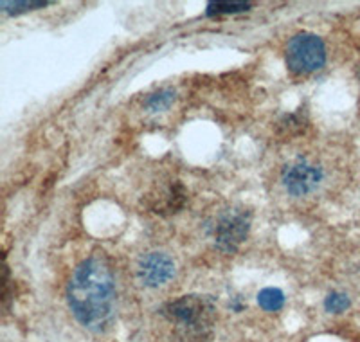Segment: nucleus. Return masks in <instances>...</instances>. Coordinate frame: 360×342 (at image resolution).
<instances>
[{
  "label": "nucleus",
  "instance_id": "nucleus-2",
  "mask_svg": "<svg viewBox=\"0 0 360 342\" xmlns=\"http://www.w3.org/2000/svg\"><path fill=\"white\" fill-rule=\"evenodd\" d=\"M162 315L175 326L182 342H204L213 331L217 306L209 296H182L162 308Z\"/></svg>",
  "mask_w": 360,
  "mask_h": 342
},
{
  "label": "nucleus",
  "instance_id": "nucleus-3",
  "mask_svg": "<svg viewBox=\"0 0 360 342\" xmlns=\"http://www.w3.org/2000/svg\"><path fill=\"white\" fill-rule=\"evenodd\" d=\"M326 61V49L317 34L301 33L287 47V65L295 74H310L319 70Z\"/></svg>",
  "mask_w": 360,
  "mask_h": 342
},
{
  "label": "nucleus",
  "instance_id": "nucleus-5",
  "mask_svg": "<svg viewBox=\"0 0 360 342\" xmlns=\"http://www.w3.org/2000/svg\"><path fill=\"white\" fill-rule=\"evenodd\" d=\"M283 186L292 196H307L323 182V170L308 160H295L283 170Z\"/></svg>",
  "mask_w": 360,
  "mask_h": 342
},
{
  "label": "nucleus",
  "instance_id": "nucleus-11",
  "mask_svg": "<svg viewBox=\"0 0 360 342\" xmlns=\"http://www.w3.org/2000/svg\"><path fill=\"white\" fill-rule=\"evenodd\" d=\"M250 4L245 2H211L207 4V15L213 17V15H233V13H242L249 11Z\"/></svg>",
  "mask_w": 360,
  "mask_h": 342
},
{
  "label": "nucleus",
  "instance_id": "nucleus-4",
  "mask_svg": "<svg viewBox=\"0 0 360 342\" xmlns=\"http://www.w3.org/2000/svg\"><path fill=\"white\" fill-rule=\"evenodd\" d=\"M250 213L242 208H233L221 213L214 225V245L221 253H236L240 245L247 240L250 231Z\"/></svg>",
  "mask_w": 360,
  "mask_h": 342
},
{
  "label": "nucleus",
  "instance_id": "nucleus-9",
  "mask_svg": "<svg viewBox=\"0 0 360 342\" xmlns=\"http://www.w3.org/2000/svg\"><path fill=\"white\" fill-rule=\"evenodd\" d=\"M258 303L265 312H278L285 305V293L279 289H263L258 293Z\"/></svg>",
  "mask_w": 360,
  "mask_h": 342
},
{
  "label": "nucleus",
  "instance_id": "nucleus-12",
  "mask_svg": "<svg viewBox=\"0 0 360 342\" xmlns=\"http://www.w3.org/2000/svg\"><path fill=\"white\" fill-rule=\"evenodd\" d=\"M324 308L328 312H332V314H342V312L349 308V298L346 293L332 292L326 298V301H324Z\"/></svg>",
  "mask_w": 360,
  "mask_h": 342
},
{
  "label": "nucleus",
  "instance_id": "nucleus-8",
  "mask_svg": "<svg viewBox=\"0 0 360 342\" xmlns=\"http://www.w3.org/2000/svg\"><path fill=\"white\" fill-rule=\"evenodd\" d=\"M307 122H308L307 112L299 110V112H294V114L283 115L281 121L278 122V130L281 135H288V137H292V135L301 134V132L307 128Z\"/></svg>",
  "mask_w": 360,
  "mask_h": 342
},
{
  "label": "nucleus",
  "instance_id": "nucleus-1",
  "mask_svg": "<svg viewBox=\"0 0 360 342\" xmlns=\"http://www.w3.org/2000/svg\"><path fill=\"white\" fill-rule=\"evenodd\" d=\"M74 317L86 330L101 334L108 330L115 312V283L105 258L92 256L79 263L67 289Z\"/></svg>",
  "mask_w": 360,
  "mask_h": 342
},
{
  "label": "nucleus",
  "instance_id": "nucleus-6",
  "mask_svg": "<svg viewBox=\"0 0 360 342\" xmlns=\"http://www.w3.org/2000/svg\"><path fill=\"white\" fill-rule=\"evenodd\" d=\"M175 274V263L168 254L150 253L141 258L137 265V276L144 286L157 289L169 281Z\"/></svg>",
  "mask_w": 360,
  "mask_h": 342
},
{
  "label": "nucleus",
  "instance_id": "nucleus-13",
  "mask_svg": "<svg viewBox=\"0 0 360 342\" xmlns=\"http://www.w3.org/2000/svg\"><path fill=\"white\" fill-rule=\"evenodd\" d=\"M47 2H0L2 11L9 13V15H20V13L31 11L37 8H45Z\"/></svg>",
  "mask_w": 360,
  "mask_h": 342
},
{
  "label": "nucleus",
  "instance_id": "nucleus-10",
  "mask_svg": "<svg viewBox=\"0 0 360 342\" xmlns=\"http://www.w3.org/2000/svg\"><path fill=\"white\" fill-rule=\"evenodd\" d=\"M173 101H175V92L172 89H162L146 99V108L150 112L166 110Z\"/></svg>",
  "mask_w": 360,
  "mask_h": 342
},
{
  "label": "nucleus",
  "instance_id": "nucleus-7",
  "mask_svg": "<svg viewBox=\"0 0 360 342\" xmlns=\"http://www.w3.org/2000/svg\"><path fill=\"white\" fill-rule=\"evenodd\" d=\"M186 202V189L180 182H173L166 191L160 193L152 209L155 213H176Z\"/></svg>",
  "mask_w": 360,
  "mask_h": 342
}]
</instances>
